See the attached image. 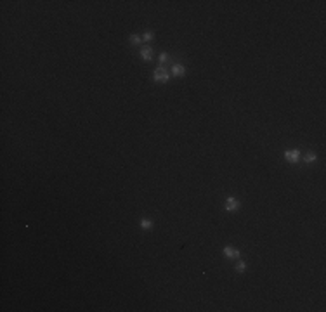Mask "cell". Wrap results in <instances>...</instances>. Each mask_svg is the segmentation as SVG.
Segmentation results:
<instances>
[{
	"instance_id": "6da1fadb",
	"label": "cell",
	"mask_w": 326,
	"mask_h": 312,
	"mask_svg": "<svg viewBox=\"0 0 326 312\" xmlns=\"http://www.w3.org/2000/svg\"><path fill=\"white\" fill-rule=\"evenodd\" d=\"M153 78H154V81H163V83H167V81H168V78H170V75H168V71H167L163 66H160V68L154 69Z\"/></svg>"
},
{
	"instance_id": "7a4b0ae2",
	"label": "cell",
	"mask_w": 326,
	"mask_h": 312,
	"mask_svg": "<svg viewBox=\"0 0 326 312\" xmlns=\"http://www.w3.org/2000/svg\"><path fill=\"white\" fill-rule=\"evenodd\" d=\"M285 158H286V161H290V163H297L298 160H300V151H298V149L286 151V153H285Z\"/></svg>"
},
{
	"instance_id": "3957f363",
	"label": "cell",
	"mask_w": 326,
	"mask_h": 312,
	"mask_svg": "<svg viewBox=\"0 0 326 312\" xmlns=\"http://www.w3.org/2000/svg\"><path fill=\"white\" fill-rule=\"evenodd\" d=\"M238 208H239V201H238L236 198H227V201H225V210L227 212H238Z\"/></svg>"
},
{
	"instance_id": "277c9868",
	"label": "cell",
	"mask_w": 326,
	"mask_h": 312,
	"mask_svg": "<svg viewBox=\"0 0 326 312\" xmlns=\"http://www.w3.org/2000/svg\"><path fill=\"white\" fill-rule=\"evenodd\" d=\"M224 255L227 257V258H238V257H239V250H238V248H233V246H225Z\"/></svg>"
},
{
	"instance_id": "5b68a950",
	"label": "cell",
	"mask_w": 326,
	"mask_h": 312,
	"mask_svg": "<svg viewBox=\"0 0 326 312\" xmlns=\"http://www.w3.org/2000/svg\"><path fill=\"white\" fill-rule=\"evenodd\" d=\"M172 73L175 75V77H184V75H186V68L182 64H173L172 66Z\"/></svg>"
},
{
	"instance_id": "8992f818",
	"label": "cell",
	"mask_w": 326,
	"mask_h": 312,
	"mask_svg": "<svg viewBox=\"0 0 326 312\" xmlns=\"http://www.w3.org/2000/svg\"><path fill=\"white\" fill-rule=\"evenodd\" d=\"M141 57L144 61H151V49H149V47H144V49L141 50Z\"/></svg>"
},
{
	"instance_id": "52a82bcc",
	"label": "cell",
	"mask_w": 326,
	"mask_h": 312,
	"mask_svg": "<svg viewBox=\"0 0 326 312\" xmlns=\"http://www.w3.org/2000/svg\"><path fill=\"white\" fill-rule=\"evenodd\" d=\"M141 227L144 229V231H151V229H153V222L148 220V219H142L141 220Z\"/></svg>"
},
{
	"instance_id": "ba28073f",
	"label": "cell",
	"mask_w": 326,
	"mask_h": 312,
	"mask_svg": "<svg viewBox=\"0 0 326 312\" xmlns=\"http://www.w3.org/2000/svg\"><path fill=\"white\" fill-rule=\"evenodd\" d=\"M316 160H318V156H316L314 153H307L305 156H304V161L305 163H314Z\"/></svg>"
},
{
	"instance_id": "9c48e42d",
	"label": "cell",
	"mask_w": 326,
	"mask_h": 312,
	"mask_svg": "<svg viewBox=\"0 0 326 312\" xmlns=\"http://www.w3.org/2000/svg\"><path fill=\"white\" fill-rule=\"evenodd\" d=\"M153 37H154L153 31H146L144 37H142V40H144V42H151V40H153Z\"/></svg>"
},
{
	"instance_id": "30bf717a",
	"label": "cell",
	"mask_w": 326,
	"mask_h": 312,
	"mask_svg": "<svg viewBox=\"0 0 326 312\" xmlns=\"http://www.w3.org/2000/svg\"><path fill=\"white\" fill-rule=\"evenodd\" d=\"M236 271H238V272H245V271H246V263H245V262H238Z\"/></svg>"
},
{
	"instance_id": "8fae6325",
	"label": "cell",
	"mask_w": 326,
	"mask_h": 312,
	"mask_svg": "<svg viewBox=\"0 0 326 312\" xmlns=\"http://www.w3.org/2000/svg\"><path fill=\"white\" fill-rule=\"evenodd\" d=\"M167 61H168V54H167V52H161L160 54V63L163 64V63H167Z\"/></svg>"
},
{
	"instance_id": "7c38bea8",
	"label": "cell",
	"mask_w": 326,
	"mask_h": 312,
	"mask_svg": "<svg viewBox=\"0 0 326 312\" xmlns=\"http://www.w3.org/2000/svg\"><path fill=\"white\" fill-rule=\"evenodd\" d=\"M130 42H132V44H141V37H137V35H130Z\"/></svg>"
}]
</instances>
